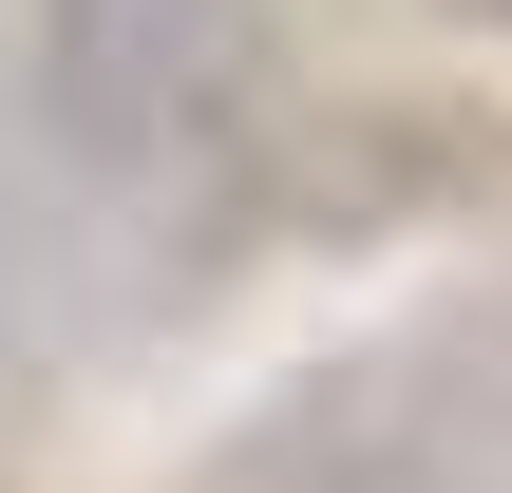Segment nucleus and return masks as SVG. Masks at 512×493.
<instances>
[{"mask_svg":"<svg viewBox=\"0 0 512 493\" xmlns=\"http://www.w3.org/2000/svg\"><path fill=\"white\" fill-rule=\"evenodd\" d=\"M19 95L114 209H209L266 133V0H38Z\"/></svg>","mask_w":512,"mask_h":493,"instance_id":"nucleus-1","label":"nucleus"},{"mask_svg":"<svg viewBox=\"0 0 512 493\" xmlns=\"http://www.w3.org/2000/svg\"><path fill=\"white\" fill-rule=\"evenodd\" d=\"M475 19H512V0H475Z\"/></svg>","mask_w":512,"mask_h":493,"instance_id":"nucleus-2","label":"nucleus"}]
</instances>
